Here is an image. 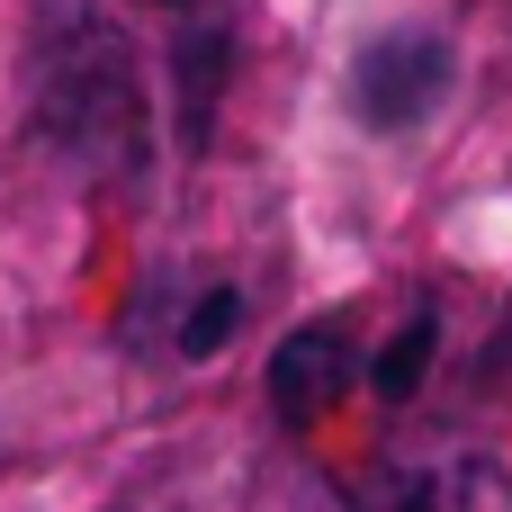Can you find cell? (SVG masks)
I'll return each instance as SVG.
<instances>
[{
  "label": "cell",
  "instance_id": "1",
  "mask_svg": "<svg viewBox=\"0 0 512 512\" xmlns=\"http://www.w3.org/2000/svg\"><path fill=\"white\" fill-rule=\"evenodd\" d=\"M27 81H36L45 144H63L81 171L117 180V171L144 162V81H135V54L108 18H90L81 0H54L36 18Z\"/></svg>",
  "mask_w": 512,
  "mask_h": 512
},
{
  "label": "cell",
  "instance_id": "2",
  "mask_svg": "<svg viewBox=\"0 0 512 512\" xmlns=\"http://www.w3.org/2000/svg\"><path fill=\"white\" fill-rule=\"evenodd\" d=\"M441 90H450V45L441 36H423V27H396V36H378L369 54H360V72H351V108L369 117V126H423L432 108H441Z\"/></svg>",
  "mask_w": 512,
  "mask_h": 512
},
{
  "label": "cell",
  "instance_id": "3",
  "mask_svg": "<svg viewBox=\"0 0 512 512\" xmlns=\"http://www.w3.org/2000/svg\"><path fill=\"white\" fill-rule=\"evenodd\" d=\"M351 333L342 324H297L288 342H279V360H270V405H279V423H315V414H333L342 405V387H351Z\"/></svg>",
  "mask_w": 512,
  "mask_h": 512
},
{
  "label": "cell",
  "instance_id": "4",
  "mask_svg": "<svg viewBox=\"0 0 512 512\" xmlns=\"http://www.w3.org/2000/svg\"><path fill=\"white\" fill-rule=\"evenodd\" d=\"M369 512H512V486L486 459H414L369 495Z\"/></svg>",
  "mask_w": 512,
  "mask_h": 512
},
{
  "label": "cell",
  "instance_id": "5",
  "mask_svg": "<svg viewBox=\"0 0 512 512\" xmlns=\"http://www.w3.org/2000/svg\"><path fill=\"white\" fill-rule=\"evenodd\" d=\"M225 27H189L180 36V99H189V135H207V108H216V81H225Z\"/></svg>",
  "mask_w": 512,
  "mask_h": 512
},
{
  "label": "cell",
  "instance_id": "6",
  "mask_svg": "<svg viewBox=\"0 0 512 512\" xmlns=\"http://www.w3.org/2000/svg\"><path fill=\"white\" fill-rule=\"evenodd\" d=\"M432 342H441V324H432V315H414V324L378 351L369 387H378V396H414V387H423V369H432Z\"/></svg>",
  "mask_w": 512,
  "mask_h": 512
},
{
  "label": "cell",
  "instance_id": "7",
  "mask_svg": "<svg viewBox=\"0 0 512 512\" xmlns=\"http://www.w3.org/2000/svg\"><path fill=\"white\" fill-rule=\"evenodd\" d=\"M234 315H243V297H234V288H207V297L189 306V324H180V351H216V342L234 333Z\"/></svg>",
  "mask_w": 512,
  "mask_h": 512
},
{
  "label": "cell",
  "instance_id": "8",
  "mask_svg": "<svg viewBox=\"0 0 512 512\" xmlns=\"http://www.w3.org/2000/svg\"><path fill=\"white\" fill-rule=\"evenodd\" d=\"M153 9H207V0H153Z\"/></svg>",
  "mask_w": 512,
  "mask_h": 512
}]
</instances>
